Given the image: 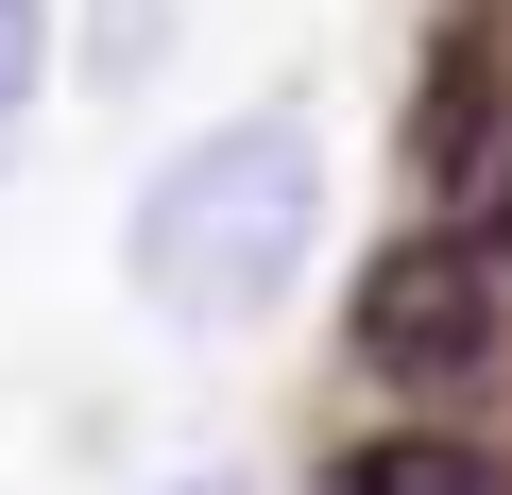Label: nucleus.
I'll return each instance as SVG.
<instances>
[{
	"mask_svg": "<svg viewBox=\"0 0 512 495\" xmlns=\"http://www.w3.org/2000/svg\"><path fill=\"white\" fill-rule=\"evenodd\" d=\"M342 495H512V478H495L478 444H359V461H342Z\"/></svg>",
	"mask_w": 512,
	"mask_h": 495,
	"instance_id": "nucleus-4",
	"label": "nucleus"
},
{
	"mask_svg": "<svg viewBox=\"0 0 512 495\" xmlns=\"http://www.w3.org/2000/svg\"><path fill=\"white\" fill-rule=\"evenodd\" d=\"M342 342H359L376 393H410V410H478V393L512 376V257H478V239L410 222V239H376Z\"/></svg>",
	"mask_w": 512,
	"mask_h": 495,
	"instance_id": "nucleus-2",
	"label": "nucleus"
},
{
	"mask_svg": "<svg viewBox=\"0 0 512 495\" xmlns=\"http://www.w3.org/2000/svg\"><path fill=\"white\" fill-rule=\"evenodd\" d=\"M410 222L512 257V35L495 18H444L427 35V86H410Z\"/></svg>",
	"mask_w": 512,
	"mask_h": 495,
	"instance_id": "nucleus-3",
	"label": "nucleus"
},
{
	"mask_svg": "<svg viewBox=\"0 0 512 495\" xmlns=\"http://www.w3.org/2000/svg\"><path fill=\"white\" fill-rule=\"evenodd\" d=\"M308 239H325V154H308L291 103H256V120L188 137V154L137 188L120 274H137L171 325H274L291 274H308Z\"/></svg>",
	"mask_w": 512,
	"mask_h": 495,
	"instance_id": "nucleus-1",
	"label": "nucleus"
},
{
	"mask_svg": "<svg viewBox=\"0 0 512 495\" xmlns=\"http://www.w3.org/2000/svg\"><path fill=\"white\" fill-rule=\"evenodd\" d=\"M18 137H35V0H0V171H18Z\"/></svg>",
	"mask_w": 512,
	"mask_h": 495,
	"instance_id": "nucleus-5",
	"label": "nucleus"
},
{
	"mask_svg": "<svg viewBox=\"0 0 512 495\" xmlns=\"http://www.w3.org/2000/svg\"><path fill=\"white\" fill-rule=\"evenodd\" d=\"M171 495H256V478H171Z\"/></svg>",
	"mask_w": 512,
	"mask_h": 495,
	"instance_id": "nucleus-6",
	"label": "nucleus"
}]
</instances>
